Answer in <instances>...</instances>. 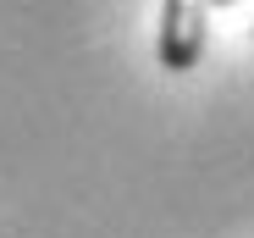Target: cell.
Wrapping results in <instances>:
<instances>
[{
  "label": "cell",
  "instance_id": "6da1fadb",
  "mask_svg": "<svg viewBox=\"0 0 254 238\" xmlns=\"http://www.w3.org/2000/svg\"><path fill=\"white\" fill-rule=\"evenodd\" d=\"M204 17L210 0H160V33H155V56L166 72H193L204 56Z\"/></svg>",
  "mask_w": 254,
  "mask_h": 238
},
{
  "label": "cell",
  "instance_id": "7a4b0ae2",
  "mask_svg": "<svg viewBox=\"0 0 254 238\" xmlns=\"http://www.w3.org/2000/svg\"><path fill=\"white\" fill-rule=\"evenodd\" d=\"M210 6H238V0H210Z\"/></svg>",
  "mask_w": 254,
  "mask_h": 238
}]
</instances>
